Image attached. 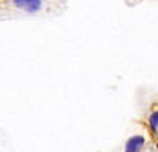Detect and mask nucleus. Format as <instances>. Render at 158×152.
<instances>
[{
  "mask_svg": "<svg viewBox=\"0 0 158 152\" xmlns=\"http://www.w3.org/2000/svg\"><path fill=\"white\" fill-rule=\"evenodd\" d=\"M144 144V138L142 136H133L128 139L127 143V152H138Z\"/></svg>",
  "mask_w": 158,
  "mask_h": 152,
  "instance_id": "f03ea898",
  "label": "nucleus"
},
{
  "mask_svg": "<svg viewBox=\"0 0 158 152\" xmlns=\"http://www.w3.org/2000/svg\"><path fill=\"white\" fill-rule=\"evenodd\" d=\"M15 5L27 13H35L41 8V0H15Z\"/></svg>",
  "mask_w": 158,
  "mask_h": 152,
  "instance_id": "f257e3e1",
  "label": "nucleus"
},
{
  "mask_svg": "<svg viewBox=\"0 0 158 152\" xmlns=\"http://www.w3.org/2000/svg\"><path fill=\"white\" fill-rule=\"evenodd\" d=\"M150 125H152V129H158V111L155 114H152V117H150Z\"/></svg>",
  "mask_w": 158,
  "mask_h": 152,
  "instance_id": "7ed1b4c3",
  "label": "nucleus"
}]
</instances>
